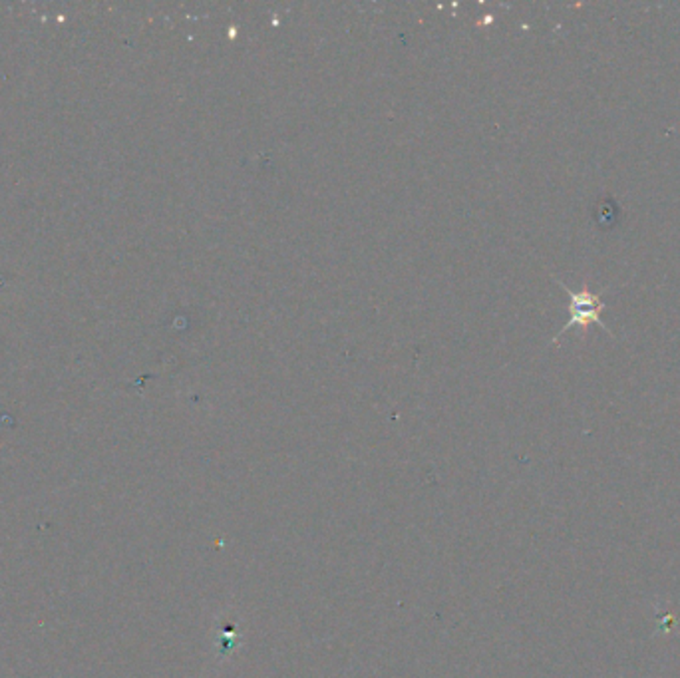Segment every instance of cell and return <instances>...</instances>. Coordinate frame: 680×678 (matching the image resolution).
<instances>
[{
	"instance_id": "obj_2",
	"label": "cell",
	"mask_w": 680,
	"mask_h": 678,
	"mask_svg": "<svg viewBox=\"0 0 680 678\" xmlns=\"http://www.w3.org/2000/svg\"><path fill=\"white\" fill-rule=\"evenodd\" d=\"M619 217H621L619 205H616L611 197H603V199L597 203L595 221L601 229H611V227H615L616 221H619Z\"/></svg>"
},
{
	"instance_id": "obj_1",
	"label": "cell",
	"mask_w": 680,
	"mask_h": 678,
	"mask_svg": "<svg viewBox=\"0 0 680 678\" xmlns=\"http://www.w3.org/2000/svg\"><path fill=\"white\" fill-rule=\"evenodd\" d=\"M601 308H605V305H603V307H569V310H571V318H569L567 325L561 328L559 336L563 335V333H567L571 326H577V325L585 326L589 325V323H597V325H601L603 328H607V326L603 325V320L599 318ZM607 330H609V328H607Z\"/></svg>"
}]
</instances>
